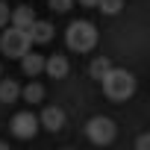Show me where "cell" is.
I'll return each mask as SVG.
<instances>
[{
    "label": "cell",
    "mask_w": 150,
    "mask_h": 150,
    "mask_svg": "<svg viewBox=\"0 0 150 150\" xmlns=\"http://www.w3.org/2000/svg\"><path fill=\"white\" fill-rule=\"evenodd\" d=\"M100 86H103L106 100H112V103H124V100H129V97L135 94V88H138L135 77H132L127 68H109V74L100 80Z\"/></svg>",
    "instance_id": "6da1fadb"
},
{
    "label": "cell",
    "mask_w": 150,
    "mask_h": 150,
    "mask_svg": "<svg viewBox=\"0 0 150 150\" xmlns=\"http://www.w3.org/2000/svg\"><path fill=\"white\" fill-rule=\"evenodd\" d=\"M97 38H100V33L91 21H74L65 30V41L74 53H91L97 47Z\"/></svg>",
    "instance_id": "7a4b0ae2"
},
{
    "label": "cell",
    "mask_w": 150,
    "mask_h": 150,
    "mask_svg": "<svg viewBox=\"0 0 150 150\" xmlns=\"http://www.w3.org/2000/svg\"><path fill=\"white\" fill-rule=\"evenodd\" d=\"M33 41H30V33L21 30V27H12V30H3L0 35V53L9 56V59H24L30 53Z\"/></svg>",
    "instance_id": "3957f363"
},
{
    "label": "cell",
    "mask_w": 150,
    "mask_h": 150,
    "mask_svg": "<svg viewBox=\"0 0 150 150\" xmlns=\"http://www.w3.org/2000/svg\"><path fill=\"white\" fill-rule=\"evenodd\" d=\"M86 135H88L91 144L106 147V144L115 141V135H118V124H115L112 118H106V115H97V118H91V121L86 124Z\"/></svg>",
    "instance_id": "277c9868"
},
{
    "label": "cell",
    "mask_w": 150,
    "mask_h": 150,
    "mask_svg": "<svg viewBox=\"0 0 150 150\" xmlns=\"http://www.w3.org/2000/svg\"><path fill=\"white\" fill-rule=\"evenodd\" d=\"M38 127H41L38 124V115H33V112H18L9 121V129H12L15 138H33L38 132Z\"/></svg>",
    "instance_id": "5b68a950"
},
{
    "label": "cell",
    "mask_w": 150,
    "mask_h": 150,
    "mask_svg": "<svg viewBox=\"0 0 150 150\" xmlns=\"http://www.w3.org/2000/svg\"><path fill=\"white\" fill-rule=\"evenodd\" d=\"M68 71H71L68 56L53 53V56H47V59H44V74H47V77H53V80H65V77H68Z\"/></svg>",
    "instance_id": "8992f818"
},
{
    "label": "cell",
    "mask_w": 150,
    "mask_h": 150,
    "mask_svg": "<svg viewBox=\"0 0 150 150\" xmlns=\"http://www.w3.org/2000/svg\"><path fill=\"white\" fill-rule=\"evenodd\" d=\"M38 124H41L47 132H59V129L65 127V109H59V106H47V109L38 115Z\"/></svg>",
    "instance_id": "52a82bcc"
},
{
    "label": "cell",
    "mask_w": 150,
    "mask_h": 150,
    "mask_svg": "<svg viewBox=\"0 0 150 150\" xmlns=\"http://www.w3.org/2000/svg\"><path fill=\"white\" fill-rule=\"evenodd\" d=\"M27 33H30V41H33V44H47V41H53V24H50V21H38V18H35Z\"/></svg>",
    "instance_id": "ba28073f"
},
{
    "label": "cell",
    "mask_w": 150,
    "mask_h": 150,
    "mask_svg": "<svg viewBox=\"0 0 150 150\" xmlns=\"http://www.w3.org/2000/svg\"><path fill=\"white\" fill-rule=\"evenodd\" d=\"M21 71L27 74L30 80L38 77V74H44V56H41V53H27V56L21 59Z\"/></svg>",
    "instance_id": "9c48e42d"
},
{
    "label": "cell",
    "mask_w": 150,
    "mask_h": 150,
    "mask_svg": "<svg viewBox=\"0 0 150 150\" xmlns=\"http://www.w3.org/2000/svg\"><path fill=\"white\" fill-rule=\"evenodd\" d=\"M9 21H12V27L30 30V27H33V21H35V12H33V6H18V9H12Z\"/></svg>",
    "instance_id": "30bf717a"
},
{
    "label": "cell",
    "mask_w": 150,
    "mask_h": 150,
    "mask_svg": "<svg viewBox=\"0 0 150 150\" xmlns=\"http://www.w3.org/2000/svg\"><path fill=\"white\" fill-rule=\"evenodd\" d=\"M21 100V86L15 80H0V103H15Z\"/></svg>",
    "instance_id": "8fae6325"
},
{
    "label": "cell",
    "mask_w": 150,
    "mask_h": 150,
    "mask_svg": "<svg viewBox=\"0 0 150 150\" xmlns=\"http://www.w3.org/2000/svg\"><path fill=\"white\" fill-rule=\"evenodd\" d=\"M21 97H24L27 103H41V100H44V86L35 83V80H30V83L21 88Z\"/></svg>",
    "instance_id": "7c38bea8"
},
{
    "label": "cell",
    "mask_w": 150,
    "mask_h": 150,
    "mask_svg": "<svg viewBox=\"0 0 150 150\" xmlns=\"http://www.w3.org/2000/svg\"><path fill=\"white\" fill-rule=\"evenodd\" d=\"M109 68H112V62L106 59V56H94L91 59V65H88V74H91V80H103L106 77V74H109Z\"/></svg>",
    "instance_id": "4fadbf2b"
},
{
    "label": "cell",
    "mask_w": 150,
    "mask_h": 150,
    "mask_svg": "<svg viewBox=\"0 0 150 150\" xmlns=\"http://www.w3.org/2000/svg\"><path fill=\"white\" fill-rule=\"evenodd\" d=\"M97 9H100L103 15H118V12L124 9V0H100Z\"/></svg>",
    "instance_id": "5bb4252c"
},
{
    "label": "cell",
    "mask_w": 150,
    "mask_h": 150,
    "mask_svg": "<svg viewBox=\"0 0 150 150\" xmlns=\"http://www.w3.org/2000/svg\"><path fill=\"white\" fill-rule=\"evenodd\" d=\"M47 6H50V12H68L74 6V0H47Z\"/></svg>",
    "instance_id": "9a60e30c"
},
{
    "label": "cell",
    "mask_w": 150,
    "mask_h": 150,
    "mask_svg": "<svg viewBox=\"0 0 150 150\" xmlns=\"http://www.w3.org/2000/svg\"><path fill=\"white\" fill-rule=\"evenodd\" d=\"M135 150H150V132H141L135 138Z\"/></svg>",
    "instance_id": "2e32d148"
},
{
    "label": "cell",
    "mask_w": 150,
    "mask_h": 150,
    "mask_svg": "<svg viewBox=\"0 0 150 150\" xmlns=\"http://www.w3.org/2000/svg\"><path fill=\"white\" fill-rule=\"evenodd\" d=\"M9 15H12V12H9V3H3V0H0V27L9 24Z\"/></svg>",
    "instance_id": "e0dca14e"
},
{
    "label": "cell",
    "mask_w": 150,
    "mask_h": 150,
    "mask_svg": "<svg viewBox=\"0 0 150 150\" xmlns=\"http://www.w3.org/2000/svg\"><path fill=\"white\" fill-rule=\"evenodd\" d=\"M77 3H80V6H86V9H97L100 0H77Z\"/></svg>",
    "instance_id": "ac0fdd59"
},
{
    "label": "cell",
    "mask_w": 150,
    "mask_h": 150,
    "mask_svg": "<svg viewBox=\"0 0 150 150\" xmlns=\"http://www.w3.org/2000/svg\"><path fill=\"white\" fill-rule=\"evenodd\" d=\"M0 150H9V144H6V141H0Z\"/></svg>",
    "instance_id": "d6986e66"
}]
</instances>
